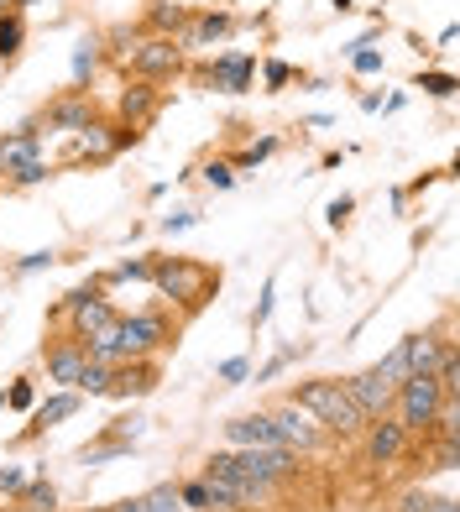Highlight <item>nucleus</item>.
Returning <instances> with one entry per match:
<instances>
[{"instance_id":"obj_1","label":"nucleus","mask_w":460,"mask_h":512,"mask_svg":"<svg viewBox=\"0 0 460 512\" xmlns=\"http://www.w3.org/2000/svg\"><path fill=\"white\" fill-rule=\"evenodd\" d=\"M288 403L293 408H304L314 424H325L330 434H340V439H361V429H366V413L351 403V392H345V382H335V377H314V382H298L293 392H288Z\"/></svg>"},{"instance_id":"obj_2","label":"nucleus","mask_w":460,"mask_h":512,"mask_svg":"<svg viewBox=\"0 0 460 512\" xmlns=\"http://www.w3.org/2000/svg\"><path fill=\"white\" fill-rule=\"evenodd\" d=\"M152 288L163 293L168 304H178L183 314H199L215 298L220 272L204 267V262H189V256H157L152 262Z\"/></svg>"},{"instance_id":"obj_3","label":"nucleus","mask_w":460,"mask_h":512,"mask_svg":"<svg viewBox=\"0 0 460 512\" xmlns=\"http://www.w3.org/2000/svg\"><path fill=\"white\" fill-rule=\"evenodd\" d=\"M115 335H121L126 361H152V356H163L168 345H178V319H168L163 309H142V314L115 319Z\"/></svg>"},{"instance_id":"obj_4","label":"nucleus","mask_w":460,"mask_h":512,"mask_svg":"<svg viewBox=\"0 0 460 512\" xmlns=\"http://www.w3.org/2000/svg\"><path fill=\"white\" fill-rule=\"evenodd\" d=\"M445 408V392H440V382L434 377H408V382H398V398H393V418L408 429V434H429V424H434V413Z\"/></svg>"},{"instance_id":"obj_5","label":"nucleus","mask_w":460,"mask_h":512,"mask_svg":"<svg viewBox=\"0 0 460 512\" xmlns=\"http://www.w3.org/2000/svg\"><path fill=\"white\" fill-rule=\"evenodd\" d=\"M126 68H131L136 79H147V84L173 79V74H183V48H178L173 37H142L126 53Z\"/></svg>"},{"instance_id":"obj_6","label":"nucleus","mask_w":460,"mask_h":512,"mask_svg":"<svg viewBox=\"0 0 460 512\" xmlns=\"http://www.w3.org/2000/svg\"><path fill=\"white\" fill-rule=\"evenodd\" d=\"M272 418V429H278V445H288L293 455H314L319 445H325V429L314 424V418L304 408H293V403H278L267 413Z\"/></svg>"},{"instance_id":"obj_7","label":"nucleus","mask_w":460,"mask_h":512,"mask_svg":"<svg viewBox=\"0 0 460 512\" xmlns=\"http://www.w3.org/2000/svg\"><path fill=\"white\" fill-rule=\"evenodd\" d=\"M345 392H351V403L366 413V424H372V418H387V413H393V398H398V387L387 382L377 366L372 371H356V377L345 382Z\"/></svg>"},{"instance_id":"obj_8","label":"nucleus","mask_w":460,"mask_h":512,"mask_svg":"<svg viewBox=\"0 0 460 512\" xmlns=\"http://www.w3.org/2000/svg\"><path fill=\"white\" fill-rule=\"evenodd\" d=\"M408 429L398 424V418L393 413H387V418H372V424H366L361 429V445H366V465H393L403 450H408Z\"/></svg>"},{"instance_id":"obj_9","label":"nucleus","mask_w":460,"mask_h":512,"mask_svg":"<svg viewBox=\"0 0 460 512\" xmlns=\"http://www.w3.org/2000/svg\"><path fill=\"white\" fill-rule=\"evenodd\" d=\"M42 361H48V382L74 392V382H79V371H84L89 356H84V340L79 335H58V340L42 345Z\"/></svg>"},{"instance_id":"obj_10","label":"nucleus","mask_w":460,"mask_h":512,"mask_svg":"<svg viewBox=\"0 0 460 512\" xmlns=\"http://www.w3.org/2000/svg\"><path fill=\"white\" fill-rule=\"evenodd\" d=\"M199 79L210 84V89H220V95H246L251 79H257V58H246V53H220Z\"/></svg>"},{"instance_id":"obj_11","label":"nucleus","mask_w":460,"mask_h":512,"mask_svg":"<svg viewBox=\"0 0 460 512\" xmlns=\"http://www.w3.org/2000/svg\"><path fill=\"white\" fill-rule=\"evenodd\" d=\"M53 131H84L89 121H100V110H95V100H89V89H68V95H58L53 105H48V115H42Z\"/></svg>"},{"instance_id":"obj_12","label":"nucleus","mask_w":460,"mask_h":512,"mask_svg":"<svg viewBox=\"0 0 460 512\" xmlns=\"http://www.w3.org/2000/svg\"><path fill=\"white\" fill-rule=\"evenodd\" d=\"M230 32V16L225 11H189V21H183V32L173 37L183 53H199V48H210V42H220Z\"/></svg>"},{"instance_id":"obj_13","label":"nucleus","mask_w":460,"mask_h":512,"mask_svg":"<svg viewBox=\"0 0 460 512\" xmlns=\"http://www.w3.org/2000/svg\"><path fill=\"white\" fill-rule=\"evenodd\" d=\"M68 314H74V330H68V335H79V340H89L95 330H105V324L121 319V314L110 309V298H105V288H100V283L89 288V293H84V304H74Z\"/></svg>"},{"instance_id":"obj_14","label":"nucleus","mask_w":460,"mask_h":512,"mask_svg":"<svg viewBox=\"0 0 460 512\" xmlns=\"http://www.w3.org/2000/svg\"><path fill=\"white\" fill-rule=\"evenodd\" d=\"M110 157H115V121H89L84 131H74L68 162H110Z\"/></svg>"},{"instance_id":"obj_15","label":"nucleus","mask_w":460,"mask_h":512,"mask_svg":"<svg viewBox=\"0 0 460 512\" xmlns=\"http://www.w3.org/2000/svg\"><path fill=\"white\" fill-rule=\"evenodd\" d=\"M225 439L236 450H262V445H278V429H272L267 413H241V418L225 424Z\"/></svg>"},{"instance_id":"obj_16","label":"nucleus","mask_w":460,"mask_h":512,"mask_svg":"<svg viewBox=\"0 0 460 512\" xmlns=\"http://www.w3.org/2000/svg\"><path fill=\"white\" fill-rule=\"evenodd\" d=\"M157 105H163V100H157V89H152L147 79H136V84H126V89H121V100H115V115H121L126 126L142 131V126L152 121V115H157Z\"/></svg>"},{"instance_id":"obj_17","label":"nucleus","mask_w":460,"mask_h":512,"mask_svg":"<svg viewBox=\"0 0 460 512\" xmlns=\"http://www.w3.org/2000/svg\"><path fill=\"white\" fill-rule=\"evenodd\" d=\"M157 361H126V366H115V377H110V392L105 398H142V392L157 387Z\"/></svg>"},{"instance_id":"obj_18","label":"nucleus","mask_w":460,"mask_h":512,"mask_svg":"<svg viewBox=\"0 0 460 512\" xmlns=\"http://www.w3.org/2000/svg\"><path fill=\"white\" fill-rule=\"evenodd\" d=\"M32 157H42V142H37V121L16 126L11 136H0V173H16V168H27Z\"/></svg>"},{"instance_id":"obj_19","label":"nucleus","mask_w":460,"mask_h":512,"mask_svg":"<svg viewBox=\"0 0 460 512\" xmlns=\"http://www.w3.org/2000/svg\"><path fill=\"white\" fill-rule=\"evenodd\" d=\"M440 351H445V340L440 335H408L403 340V356H408V377H434V366H440Z\"/></svg>"},{"instance_id":"obj_20","label":"nucleus","mask_w":460,"mask_h":512,"mask_svg":"<svg viewBox=\"0 0 460 512\" xmlns=\"http://www.w3.org/2000/svg\"><path fill=\"white\" fill-rule=\"evenodd\" d=\"M183 21H189V6H178V0H152L147 6V37H178Z\"/></svg>"},{"instance_id":"obj_21","label":"nucleus","mask_w":460,"mask_h":512,"mask_svg":"<svg viewBox=\"0 0 460 512\" xmlns=\"http://www.w3.org/2000/svg\"><path fill=\"white\" fill-rule=\"evenodd\" d=\"M84 356L100 361V366H126V351H121V335H115V324H105V330H95L84 340Z\"/></svg>"},{"instance_id":"obj_22","label":"nucleus","mask_w":460,"mask_h":512,"mask_svg":"<svg viewBox=\"0 0 460 512\" xmlns=\"http://www.w3.org/2000/svg\"><path fill=\"white\" fill-rule=\"evenodd\" d=\"M74 413H79V392H58V398H48L32 413V434L53 429V424H63V418H74Z\"/></svg>"},{"instance_id":"obj_23","label":"nucleus","mask_w":460,"mask_h":512,"mask_svg":"<svg viewBox=\"0 0 460 512\" xmlns=\"http://www.w3.org/2000/svg\"><path fill=\"white\" fill-rule=\"evenodd\" d=\"M21 42H27V16L6 11V16H0V63H11L21 53Z\"/></svg>"},{"instance_id":"obj_24","label":"nucleus","mask_w":460,"mask_h":512,"mask_svg":"<svg viewBox=\"0 0 460 512\" xmlns=\"http://www.w3.org/2000/svg\"><path fill=\"white\" fill-rule=\"evenodd\" d=\"M110 377H115V366H100V361H84V371H79V382H74V392H79V398H105V392H110Z\"/></svg>"},{"instance_id":"obj_25","label":"nucleus","mask_w":460,"mask_h":512,"mask_svg":"<svg viewBox=\"0 0 460 512\" xmlns=\"http://www.w3.org/2000/svg\"><path fill=\"white\" fill-rule=\"evenodd\" d=\"M121 455H131V439H100L95 450H79V465H105V460H121Z\"/></svg>"},{"instance_id":"obj_26","label":"nucleus","mask_w":460,"mask_h":512,"mask_svg":"<svg viewBox=\"0 0 460 512\" xmlns=\"http://www.w3.org/2000/svg\"><path fill=\"white\" fill-rule=\"evenodd\" d=\"M95 68H100V37H84L74 48V84H84Z\"/></svg>"},{"instance_id":"obj_27","label":"nucleus","mask_w":460,"mask_h":512,"mask_svg":"<svg viewBox=\"0 0 460 512\" xmlns=\"http://www.w3.org/2000/svg\"><path fill=\"white\" fill-rule=\"evenodd\" d=\"M53 502H58V492L48 481H27V486H21V507H27V512H53Z\"/></svg>"},{"instance_id":"obj_28","label":"nucleus","mask_w":460,"mask_h":512,"mask_svg":"<svg viewBox=\"0 0 460 512\" xmlns=\"http://www.w3.org/2000/svg\"><path fill=\"white\" fill-rule=\"evenodd\" d=\"M178 502L189 512H215L210 507V492H204V481H178Z\"/></svg>"},{"instance_id":"obj_29","label":"nucleus","mask_w":460,"mask_h":512,"mask_svg":"<svg viewBox=\"0 0 460 512\" xmlns=\"http://www.w3.org/2000/svg\"><path fill=\"white\" fill-rule=\"evenodd\" d=\"M42 178H53V162H42V157H32L27 168H16V173H11L16 189H32V183H42Z\"/></svg>"},{"instance_id":"obj_30","label":"nucleus","mask_w":460,"mask_h":512,"mask_svg":"<svg viewBox=\"0 0 460 512\" xmlns=\"http://www.w3.org/2000/svg\"><path fill=\"white\" fill-rule=\"evenodd\" d=\"M351 68L356 74H382V53L366 48V42H351Z\"/></svg>"},{"instance_id":"obj_31","label":"nucleus","mask_w":460,"mask_h":512,"mask_svg":"<svg viewBox=\"0 0 460 512\" xmlns=\"http://www.w3.org/2000/svg\"><path fill=\"white\" fill-rule=\"evenodd\" d=\"M377 371H382V377L393 382V387H398V382H408V356H403V340L393 345V351H387V361H382Z\"/></svg>"},{"instance_id":"obj_32","label":"nucleus","mask_w":460,"mask_h":512,"mask_svg":"<svg viewBox=\"0 0 460 512\" xmlns=\"http://www.w3.org/2000/svg\"><path fill=\"white\" fill-rule=\"evenodd\" d=\"M272 152H278V142H272V136H267V142H257V147L236 152V162H230V168H257V162H262V157H272Z\"/></svg>"},{"instance_id":"obj_33","label":"nucleus","mask_w":460,"mask_h":512,"mask_svg":"<svg viewBox=\"0 0 460 512\" xmlns=\"http://www.w3.org/2000/svg\"><path fill=\"white\" fill-rule=\"evenodd\" d=\"M110 277H115V283H126V277H147V283H152V262H147V256H131V262H121Z\"/></svg>"},{"instance_id":"obj_34","label":"nucleus","mask_w":460,"mask_h":512,"mask_svg":"<svg viewBox=\"0 0 460 512\" xmlns=\"http://www.w3.org/2000/svg\"><path fill=\"white\" fill-rule=\"evenodd\" d=\"M21 486H27V471H16V465H0V497H21Z\"/></svg>"},{"instance_id":"obj_35","label":"nucleus","mask_w":460,"mask_h":512,"mask_svg":"<svg viewBox=\"0 0 460 512\" xmlns=\"http://www.w3.org/2000/svg\"><path fill=\"white\" fill-rule=\"evenodd\" d=\"M0 408H32V382H11V392H0Z\"/></svg>"},{"instance_id":"obj_36","label":"nucleus","mask_w":460,"mask_h":512,"mask_svg":"<svg viewBox=\"0 0 460 512\" xmlns=\"http://www.w3.org/2000/svg\"><path fill=\"white\" fill-rule=\"evenodd\" d=\"M419 89H429V95H455V79L450 74H419Z\"/></svg>"},{"instance_id":"obj_37","label":"nucleus","mask_w":460,"mask_h":512,"mask_svg":"<svg viewBox=\"0 0 460 512\" xmlns=\"http://www.w3.org/2000/svg\"><path fill=\"white\" fill-rule=\"evenodd\" d=\"M204 183H210V189H230L236 173H230V162H210V168H204Z\"/></svg>"},{"instance_id":"obj_38","label":"nucleus","mask_w":460,"mask_h":512,"mask_svg":"<svg viewBox=\"0 0 460 512\" xmlns=\"http://www.w3.org/2000/svg\"><path fill=\"white\" fill-rule=\"evenodd\" d=\"M262 79H267V89H283V84L293 79V68H288V63H278V58H272V63L262 68Z\"/></svg>"},{"instance_id":"obj_39","label":"nucleus","mask_w":460,"mask_h":512,"mask_svg":"<svg viewBox=\"0 0 460 512\" xmlns=\"http://www.w3.org/2000/svg\"><path fill=\"white\" fill-rule=\"evenodd\" d=\"M272 293H278V277H267V288H262V298H257V314H251V324H267V314H272Z\"/></svg>"},{"instance_id":"obj_40","label":"nucleus","mask_w":460,"mask_h":512,"mask_svg":"<svg viewBox=\"0 0 460 512\" xmlns=\"http://www.w3.org/2000/svg\"><path fill=\"white\" fill-rule=\"evenodd\" d=\"M293 356H298V351H293V345H288V351H283V356H272V361H267V366L257 371V382H272V377H278V371H283V366H288Z\"/></svg>"},{"instance_id":"obj_41","label":"nucleus","mask_w":460,"mask_h":512,"mask_svg":"<svg viewBox=\"0 0 460 512\" xmlns=\"http://www.w3.org/2000/svg\"><path fill=\"white\" fill-rule=\"evenodd\" d=\"M351 209H356V199H345V194H340V199H330V209H325V215H330V225L340 230V225H345V215H351Z\"/></svg>"},{"instance_id":"obj_42","label":"nucleus","mask_w":460,"mask_h":512,"mask_svg":"<svg viewBox=\"0 0 460 512\" xmlns=\"http://www.w3.org/2000/svg\"><path fill=\"white\" fill-rule=\"evenodd\" d=\"M37 267H53V251H32V256L16 262V272H37Z\"/></svg>"},{"instance_id":"obj_43","label":"nucleus","mask_w":460,"mask_h":512,"mask_svg":"<svg viewBox=\"0 0 460 512\" xmlns=\"http://www.w3.org/2000/svg\"><path fill=\"white\" fill-rule=\"evenodd\" d=\"M189 225H194V209H178V215H168V220H163L168 236H173V230H189Z\"/></svg>"},{"instance_id":"obj_44","label":"nucleus","mask_w":460,"mask_h":512,"mask_svg":"<svg viewBox=\"0 0 460 512\" xmlns=\"http://www.w3.org/2000/svg\"><path fill=\"white\" fill-rule=\"evenodd\" d=\"M246 371H251L246 361H225V366H220V377H225V382H241V377H246Z\"/></svg>"},{"instance_id":"obj_45","label":"nucleus","mask_w":460,"mask_h":512,"mask_svg":"<svg viewBox=\"0 0 460 512\" xmlns=\"http://www.w3.org/2000/svg\"><path fill=\"white\" fill-rule=\"evenodd\" d=\"M6 6H11V11H27V6H37V0H6Z\"/></svg>"},{"instance_id":"obj_46","label":"nucleus","mask_w":460,"mask_h":512,"mask_svg":"<svg viewBox=\"0 0 460 512\" xmlns=\"http://www.w3.org/2000/svg\"><path fill=\"white\" fill-rule=\"evenodd\" d=\"M330 6H335V11H351V0H330Z\"/></svg>"},{"instance_id":"obj_47","label":"nucleus","mask_w":460,"mask_h":512,"mask_svg":"<svg viewBox=\"0 0 460 512\" xmlns=\"http://www.w3.org/2000/svg\"><path fill=\"white\" fill-rule=\"evenodd\" d=\"M6 11H11V6H6V0H0V16H6Z\"/></svg>"}]
</instances>
